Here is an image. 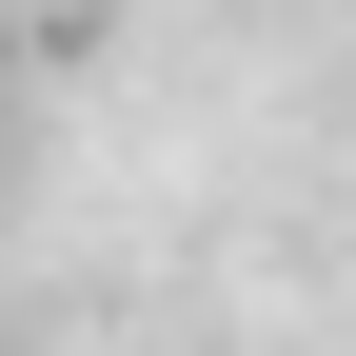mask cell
Masks as SVG:
<instances>
[]
</instances>
